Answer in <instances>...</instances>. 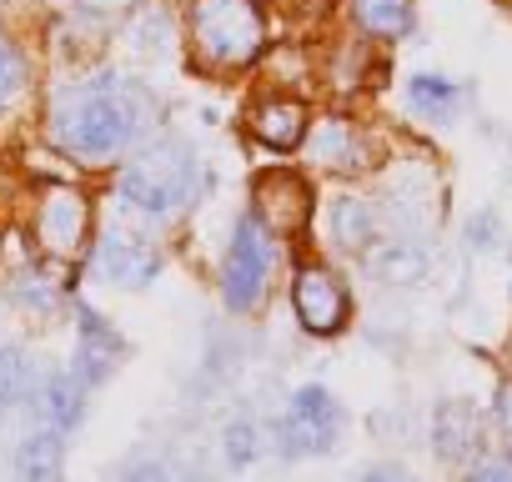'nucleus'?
I'll return each instance as SVG.
<instances>
[{"mask_svg": "<svg viewBox=\"0 0 512 482\" xmlns=\"http://www.w3.org/2000/svg\"><path fill=\"white\" fill-rule=\"evenodd\" d=\"M141 126H146V101L131 81H116V76L81 86L56 111V136L81 161H106V156L126 151L141 136Z\"/></svg>", "mask_w": 512, "mask_h": 482, "instance_id": "nucleus-1", "label": "nucleus"}, {"mask_svg": "<svg viewBox=\"0 0 512 482\" xmlns=\"http://www.w3.org/2000/svg\"><path fill=\"white\" fill-rule=\"evenodd\" d=\"M196 186H201V166H196L186 141H156V146H146L141 156H131L121 166V196L141 216L181 211L196 196Z\"/></svg>", "mask_w": 512, "mask_h": 482, "instance_id": "nucleus-2", "label": "nucleus"}, {"mask_svg": "<svg viewBox=\"0 0 512 482\" xmlns=\"http://www.w3.org/2000/svg\"><path fill=\"white\" fill-rule=\"evenodd\" d=\"M191 41L206 66L236 71L251 66L267 46V21L256 0H196L191 6Z\"/></svg>", "mask_w": 512, "mask_h": 482, "instance_id": "nucleus-3", "label": "nucleus"}, {"mask_svg": "<svg viewBox=\"0 0 512 482\" xmlns=\"http://www.w3.org/2000/svg\"><path fill=\"white\" fill-rule=\"evenodd\" d=\"M272 262H277V247H272V226L262 216H241L236 231H231V252H226V267H221V292H226V307L236 312H251L256 302L267 297V282H272Z\"/></svg>", "mask_w": 512, "mask_h": 482, "instance_id": "nucleus-4", "label": "nucleus"}, {"mask_svg": "<svg viewBox=\"0 0 512 482\" xmlns=\"http://www.w3.org/2000/svg\"><path fill=\"white\" fill-rule=\"evenodd\" d=\"M337 422H342V412L327 387H297L287 402V417H282V442L292 452H322L337 437Z\"/></svg>", "mask_w": 512, "mask_h": 482, "instance_id": "nucleus-5", "label": "nucleus"}, {"mask_svg": "<svg viewBox=\"0 0 512 482\" xmlns=\"http://www.w3.org/2000/svg\"><path fill=\"white\" fill-rule=\"evenodd\" d=\"M251 206H256V216L272 226V236H292V231L307 226V206H312V196H307L302 176H292V171H267L262 181H256Z\"/></svg>", "mask_w": 512, "mask_h": 482, "instance_id": "nucleus-6", "label": "nucleus"}, {"mask_svg": "<svg viewBox=\"0 0 512 482\" xmlns=\"http://www.w3.org/2000/svg\"><path fill=\"white\" fill-rule=\"evenodd\" d=\"M292 302H297L302 327L317 332V337H327V332H337V327L347 322V292H342V282H337L332 272H322V267L297 272Z\"/></svg>", "mask_w": 512, "mask_h": 482, "instance_id": "nucleus-7", "label": "nucleus"}, {"mask_svg": "<svg viewBox=\"0 0 512 482\" xmlns=\"http://www.w3.org/2000/svg\"><path fill=\"white\" fill-rule=\"evenodd\" d=\"M96 267H101V277L116 282V287H146V282H156L161 257L146 247L141 236L106 231V236H101V247H96Z\"/></svg>", "mask_w": 512, "mask_h": 482, "instance_id": "nucleus-8", "label": "nucleus"}, {"mask_svg": "<svg viewBox=\"0 0 512 482\" xmlns=\"http://www.w3.org/2000/svg\"><path fill=\"white\" fill-rule=\"evenodd\" d=\"M41 241H46V252L56 257H76L81 252V241H86V201L76 191H51L41 201Z\"/></svg>", "mask_w": 512, "mask_h": 482, "instance_id": "nucleus-9", "label": "nucleus"}, {"mask_svg": "<svg viewBox=\"0 0 512 482\" xmlns=\"http://www.w3.org/2000/svg\"><path fill=\"white\" fill-rule=\"evenodd\" d=\"M121 337L96 317V312H81V347H76V377L86 382V387H96V382H106L111 372H116V362H121Z\"/></svg>", "mask_w": 512, "mask_h": 482, "instance_id": "nucleus-10", "label": "nucleus"}, {"mask_svg": "<svg viewBox=\"0 0 512 482\" xmlns=\"http://www.w3.org/2000/svg\"><path fill=\"white\" fill-rule=\"evenodd\" d=\"M477 432H482V417H477V407L462 402V397L442 402L437 417H432V447H437V457H447V462L467 457V452L477 447Z\"/></svg>", "mask_w": 512, "mask_h": 482, "instance_id": "nucleus-11", "label": "nucleus"}, {"mask_svg": "<svg viewBox=\"0 0 512 482\" xmlns=\"http://www.w3.org/2000/svg\"><path fill=\"white\" fill-rule=\"evenodd\" d=\"M251 136L272 151H292V146L307 141V111L297 101H267L251 116Z\"/></svg>", "mask_w": 512, "mask_h": 482, "instance_id": "nucleus-12", "label": "nucleus"}, {"mask_svg": "<svg viewBox=\"0 0 512 482\" xmlns=\"http://www.w3.org/2000/svg\"><path fill=\"white\" fill-rule=\"evenodd\" d=\"M41 417H46V427H56V432L81 427V417H86V382H81V377H51V382L41 387Z\"/></svg>", "mask_w": 512, "mask_h": 482, "instance_id": "nucleus-13", "label": "nucleus"}, {"mask_svg": "<svg viewBox=\"0 0 512 482\" xmlns=\"http://www.w3.org/2000/svg\"><path fill=\"white\" fill-rule=\"evenodd\" d=\"M312 156L327 161L332 171H357L362 146H357V136H352L347 121H322V126L312 131Z\"/></svg>", "mask_w": 512, "mask_h": 482, "instance_id": "nucleus-14", "label": "nucleus"}, {"mask_svg": "<svg viewBox=\"0 0 512 482\" xmlns=\"http://www.w3.org/2000/svg\"><path fill=\"white\" fill-rule=\"evenodd\" d=\"M352 16L367 36H407L412 0H352Z\"/></svg>", "mask_w": 512, "mask_h": 482, "instance_id": "nucleus-15", "label": "nucleus"}, {"mask_svg": "<svg viewBox=\"0 0 512 482\" xmlns=\"http://www.w3.org/2000/svg\"><path fill=\"white\" fill-rule=\"evenodd\" d=\"M372 272L387 287H412L427 272V257H422V247H412V241H392V247H382L372 257Z\"/></svg>", "mask_w": 512, "mask_h": 482, "instance_id": "nucleus-16", "label": "nucleus"}, {"mask_svg": "<svg viewBox=\"0 0 512 482\" xmlns=\"http://www.w3.org/2000/svg\"><path fill=\"white\" fill-rule=\"evenodd\" d=\"M407 101L417 116H432V121H447L457 111V86L442 81V76H412L407 81Z\"/></svg>", "mask_w": 512, "mask_h": 482, "instance_id": "nucleus-17", "label": "nucleus"}, {"mask_svg": "<svg viewBox=\"0 0 512 482\" xmlns=\"http://www.w3.org/2000/svg\"><path fill=\"white\" fill-rule=\"evenodd\" d=\"M21 472L26 477H56L61 472V432L46 427V432H31L21 442Z\"/></svg>", "mask_w": 512, "mask_h": 482, "instance_id": "nucleus-18", "label": "nucleus"}, {"mask_svg": "<svg viewBox=\"0 0 512 482\" xmlns=\"http://www.w3.org/2000/svg\"><path fill=\"white\" fill-rule=\"evenodd\" d=\"M332 231H337L342 252H367L372 247V211L362 201H342L337 216H332Z\"/></svg>", "mask_w": 512, "mask_h": 482, "instance_id": "nucleus-19", "label": "nucleus"}, {"mask_svg": "<svg viewBox=\"0 0 512 482\" xmlns=\"http://www.w3.org/2000/svg\"><path fill=\"white\" fill-rule=\"evenodd\" d=\"M31 392V357L21 347H0V412Z\"/></svg>", "mask_w": 512, "mask_h": 482, "instance_id": "nucleus-20", "label": "nucleus"}, {"mask_svg": "<svg viewBox=\"0 0 512 482\" xmlns=\"http://www.w3.org/2000/svg\"><path fill=\"white\" fill-rule=\"evenodd\" d=\"M256 442H262V437H256V427H251V422H236V427L226 432V457H231V462H251V457H256Z\"/></svg>", "mask_w": 512, "mask_h": 482, "instance_id": "nucleus-21", "label": "nucleus"}, {"mask_svg": "<svg viewBox=\"0 0 512 482\" xmlns=\"http://www.w3.org/2000/svg\"><path fill=\"white\" fill-rule=\"evenodd\" d=\"M16 86H21V56H16V46L6 36H0V101H6Z\"/></svg>", "mask_w": 512, "mask_h": 482, "instance_id": "nucleus-22", "label": "nucleus"}, {"mask_svg": "<svg viewBox=\"0 0 512 482\" xmlns=\"http://www.w3.org/2000/svg\"><path fill=\"white\" fill-rule=\"evenodd\" d=\"M497 427L512 442V382H502V392H497Z\"/></svg>", "mask_w": 512, "mask_h": 482, "instance_id": "nucleus-23", "label": "nucleus"}, {"mask_svg": "<svg viewBox=\"0 0 512 482\" xmlns=\"http://www.w3.org/2000/svg\"><path fill=\"white\" fill-rule=\"evenodd\" d=\"M467 236H472V247H482V241H492L497 236V216H472V226H467Z\"/></svg>", "mask_w": 512, "mask_h": 482, "instance_id": "nucleus-24", "label": "nucleus"}, {"mask_svg": "<svg viewBox=\"0 0 512 482\" xmlns=\"http://www.w3.org/2000/svg\"><path fill=\"white\" fill-rule=\"evenodd\" d=\"M91 11H126V6H141V0H86Z\"/></svg>", "mask_w": 512, "mask_h": 482, "instance_id": "nucleus-25", "label": "nucleus"}]
</instances>
